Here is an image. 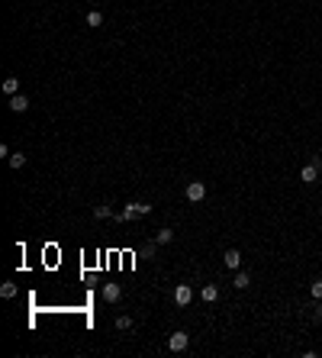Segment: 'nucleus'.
Masks as SVG:
<instances>
[{
	"mask_svg": "<svg viewBox=\"0 0 322 358\" xmlns=\"http://www.w3.org/2000/svg\"><path fill=\"white\" fill-rule=\"evenodd\" d=\"M319 165H322V158L303 165V168H299V181H303V184H316V181H319Z\"/></svg>",
	"mask_w": 322,
	"mask_h": 358,
	"instance_id": "obj_1",
	"label": "nucleus"
},
{
	"mask_svg": "<svg viewBox=\"0 0 322 358\" xmlns=\"http://www.w3.org/2000/svg\"><path fill=\"white\" fill-rule=\"evenodd\" d=\"M203 197H207V184H203V181H190V184H187V200L200 203Z\"/></svg>",
	"mask_w": 322,
	"mask_h": 358,
	"instance_id": "obj_2",
	"label": "nucleus"
},
{
	"mask_svg": "<svg viewBox=\"0 0 322 358\" xmlns=\"http://www.w3.org/2000/svg\"><path fill=\"white\" fill-rule=\"evenodd\" d=\"M190 300H193V287H190V284H177V287H174V304L177 307H187Z\"/></svg>",
	"mask_w": 322,
	"mask_h": 358,
	"instance_id": "obj_3",
	"label": "nucleus"
},
{
	"mask_svg": "<svg viewBox=\"0 0 322 358\" xmlns=\"http://www.w3.org/2000/svg\"><path fill=\"white\" fill-rule=\"evenodd\" d=\"M187 345H190V335H187V333H174L168 339V349L171 352H187Z\"/></svg>",
	"mask_w": 322,
	"mask_h": 358,
	"instance_id": "obj_4",
	"label": "nucleus"
},
{
	"mask_svg": "<svg viewBox=\"0 0 322 358\" xmlns=\"http://www.w3.org/2000/svg\"><path fill=\"white\" fill-rule=\"evenodd\" d=\"M10 110H13V113H26V110H29V100H26L23 94H13V97H10Z\"/></svg>",
	"mask_w": 322,
	"mask_h": 358,
	"instance_id": "obj_5",
	"label": "nucleus"
},
{
	"mask_svg": "<svg viewBox=\"0 0 322 358\" xmlns=\"http://www.w3.org/2000/svg\"><path fill=\"white\" fill-rule=\"evenodd\" d=\"M119 297H123V287H119V284H107V287H103V300H107V304H116Z\"/></svg>",
	"mask_w": 322,
	"mask_h": 358,
	"instance_id": "obj_6",
	"label": "nucleus"
},
{
	"mask_svg": "<svg viewBox=\"0 0 322 358\" xmlns=\"http://www.w3.org/2000/svg\"><path fill=\"white\" fill-rule=\"evenodd\" d=\"M155 242H158V245H171V242H174V229H168V226L158 229V233H155Z\"/></svg>",
	"mask_w": 322,
	"mask_h": 358,
	"instance_id": "obj_7",
	"label": "nucleus"
},
{
	"mask_svg": "<svg viewBox=\"0 0 322 358\" xmlns=\"http://www.w3.org/2000/svg\"><path fill=\"white\" fill-rule=\"evenodd\" d=\"M200 297H203L207 304H213L216 297H219V287H216V284H203V287H200Z\"/></svg>",
	"mask_w": 322,
	"mask_h": 358,
	"instance_id": "obj_8",
	"label": "nucleus"
},
{
	"mask_svg": "<svg viewBox=\"0 0 322 358\" xmlns=\"http://www.w3.org/2000/svg\"><path fill=\"white\" fill-rule=\"evenodd\" d=\"M136 216H138V213H136L132 203H129V207H123V210H116V219H119V223H132Z\"/></svg>",
	"mask_w": 322,
	"mask_h": 358,
	"instance_id": "obj_9",
	"label": "nucleus"
},
{
	"mask_svg": "<svg viewBox=\"0 0 322 358\" xmlns=\"http://www.w3.org/2000/svg\"><path fill=\"white\" fill-rule=\"evenodd\" d=\"M223 262H226V268H238V265H242V252H238V249H229Z\"/></svg>",
	"mask_w": 322,
	"mask_h": 358,
	"instance_id": "obj_10",
	"label": "nucleus"
},
{
	"mask_svg": "<svg viewBox=\"0 0 322 358\" xmlns=\"http://www.w3.org/2000/svg\"><path fill=\"white\" fill-rule=\"evenodd\" d=\"M93 216H97V219H107V216H116V210L110 207V203H100V207H93Z\"/></svg>",
	"mask_w": 322,
	"mask_h": 358,
	"instance_id": "obj_11",
	"label": "nucleus"
},
{
	"mask_svg": "<svg viewBox=\"0 0 322 358\" xmlns=\"http://www.w3.org/2000/svg\"><path fill=\"white\" fill-rule=\"evenodd\" d=\"M3 94H10V97L20 94V78H7V81H3Z\"/></svg>",
	"mask_w": 322,
	"mask_h": 358,
	"instance_id": "obj_12",
	"label": "nucleus"
},
{
	"mask_svg": "<svg viewBox=\"0 0 322 358\" xmlns=\"http://www.w3.org/2000/svg\"><path fill=\"white\" fill-rule=\"evenodd\" d=\"M248 284H252V278H248L245 271H238V274H235V281H232V287H238V290H245Z\"/></svg>",
	"mask_w": 322,
	"mask_h": 358,
	"instance_id": "obj_13",
	"label": "nucleus"
},
{
	"mask_svg": "<svg viewBox=\"0 0 322 358\" xmlns=\"http://www.w3.org/2000/svg\"><path fill=\"white\" fill-rule=\"evenodd\" d=\"M87 26H93V29L103 26V13H100V10H91V13H87Z\"/></svg>",
	"mask_w": 322,
	"mask_h": 358,
	"instance_id": "obj_14",
	"label": "nucleus"
},
{
	"mask_svg": "<svg viewBox=\"0 0 322 358\" xmlns=\"http://www.w3.org/2000/svg\"><path fill=\"white\" fill-rule=\"evenodd\" d=\"M23 165H26V155H23V152H16V155H10V168H16V171H20Z\"/></svg>",
	"mask_w": 322,
	"mask_h": 358,
	"instance_id": "obj_15",
	"label": "nucleus"
},
{
	"mask_svg": "<svg viewBox=\"0 0 322 358\" xmlns=\"http://www.w3.org/2000/svg\"><path fill=\"white\" fill-rule=\"evenodd\" d=\"M116 329H123V333H126V329H132V316H126V313H123V316H116Z\"/></svg>",
	"mask_w": 322,
	"mask_h": 358,
	"instance_id": "obj_16",
	"label": "nucleus"
},
{
	"mask_svg": "<svg viewBox=\"0 0 322 358\" xmlns=\"http://www.w3.org/2000/svg\"><path fill=\"white\" fill-rule=\"evenodd\" d=\"M309 294H313L316 300H322V278H316L313 284H309Z\"/></svg>",
	"mask_w": 322,
	"mask_h": 358,
	"instance_id": "obj_17",
	"label": "nucleus"
},
{
	"mask_svg": "<svg viewBox=\"0 0 322 358\" xmlns=\"http://www.w3.org/2000/svg\"><path fill=\"white\" fill-rule=\"evenodd\" d=\"M132 207H136V213H138V216H145V213H152V203H145V200H136Z\"/></svg>",
	"mask_w": 322,
	"mask_h": 358,
	"instance_id": "obj_18",
	"label": "nucleus"
},
{
	"mask_svg": "<svg viewBox=\"0 0 322 358\" xmlns=\"http://www.w3.org/2000/svg\"><path fill=\"white\" fill-rule=\"evenodd\" d=\"M0 297H16V284H3V287H0Z\"/></svg>",
	"mask_w": 322,
	"mask_h": 358,
	"instance_id": "obj_19",
	"label": "nucleus"
},
{
	"mask_svg": "<svg viewBox=\"0 0 322 358\" xmlns=\"http://www.w3.org/2000/svg\"><path fill=\"white\" fill-rule=\"evenodd\" d=\"M155 245H158V242H148V245H145V252H142V255H145V258H155Z\"/></svg>",
	"mask_w": 322,
	"mask_h": 358,
	"instance_id": "obj_20",
	"label": "nucleus"
},
{
	"mask_svg": "<svg viewBox=\"0 0 322 358\" xmlns=\"http://www.w3.org/2000/svg\"><path fill=\"white\" fill-rule=\"evenodd\" d=\"M316 323H322V307H316Z\"/></svg>",
	"mask_w": 322,
	"mask_h": 358,
	"instance_id": "obj_21",
	"label": "nucleus"
}]
</instances>
